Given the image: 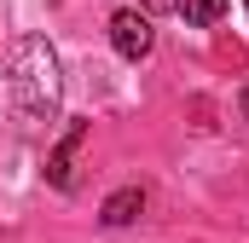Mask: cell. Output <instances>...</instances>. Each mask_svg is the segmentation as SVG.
Wrapping results in <instances>:
<instances>
[{
	"label": "cell",
	"instance_id": "cell-6",
	"mask_svg": "<svg viewBox=\"0 0 249 243\" xmlns=\"http://www.w3.org/2000/svg\"><path fill=\"white\" fill-rule=\"evenodd\" d=\"M180 6H186V0H139L145 17H162V12H180Z\"/></svg>",
	"mask_w": 249,
	"mask_h": 243
},
{
	"label": "cell",
	"instance_id": "cell-7",
	"mask_svg": "<svg viewBox=\"0 0 249 243\" xmlns=\"http://www.w3.org/2000/svg\"><path fill=\"white\" fill-rule=\"evenodd\" d=\"M244 122H249V87H244Z\"/></svg>",
	"mask_w": 249,
	"mask_h": 243
},
{
	"label": "cell",
	"instance_id": "cell-1",
	"mask_svg": "<svg viewBox=\"0 0 249 243\" xmlns=\"http://www.w3.org/2000/svg\"><path fill=\"white\" fill-rule=\"evenodd\" d=\"M6 93H12V104H18L23 122H53L58 116V104H64V64H58V52L41 35L12 41V52H6Z\"/></svg>",
	"mask_w": 249,
	"mask_h": 243
},
{
	"label": "cell",
	"instance_id": "cell-8",
	"mask_svg": "<svg viewBox=\"0 0 249 243\" xmlns=\"http://www.w3.org/2000/svg\"><path fill=\"white\" fill-rule=\"evenodd\" d=\"M244 6H249V0H244Z\"/></svg>",
	"mask_w": 249,
	"mask_h": 243
},
{
	"label": "cell",
	"instance_id": "cell-2",
	"mask_svg": "<svg viewBox=\"0 0 249 243\" xmlns=\"http://www.w3.org/2000/svg\"><path fill=\"white\" fill-rule=\"evenodd\" d=\"M110 47H116L127 64L151 58V47H157V29H151V17H145L139 6H122V12L110 17Z\"/></svg>",
	"mask_w": 249,
	"mask_h": 243
},
{
	"label": "cell",
	"instance_id": "cell-4",
	"mask_svg": "<svg viewBox=\"0 0 249 243\" xmlns=\"http://www.w3.org/2000/svg\"><path fill=\"white\" fill-rule=\"evenodd\" d=\"M139 214H145V191H139V185L110 191V197H105V208H99V220H105V226H133Z\"/></svg>",
	"mask_w": 249,
	"mask_h": 243
},
{
	"label": "cell",
	"instance_id": "cell-5",
	"mask_svg": "<svg viewBox=\"0 0 249 243\" xmlns=\"http://www.w3.org/2000/svg\"><path fill=\"white\" fill-rule=\"evenodd\" d=\"M226 6H232V0H186V6H180V17H186L191 29H209V23H220V17H226Z\"/></svg>",
	"mask_w": 249,
	"mask_h": 243
},
{
	"label": "cell",
	"instance_id": "cell-3",
	"mask_svg": "<svg viewBox=\"0 0 249 243\" xmlns=\"http://www.w3.org/2000/svg\"><path fill=\"white\" fill-rule=\"evenodd\" d=\"M87 133H93L87 122H70V127H64V139L53 145V156H47V180L58 185V191H70V185H75V151L87 145Z\"/></svg>",
	"mask_w": 249,
	"mask_h": 243
}]
</instances>
